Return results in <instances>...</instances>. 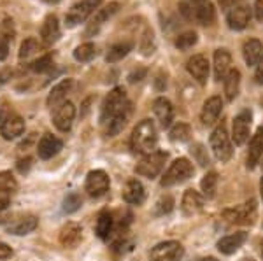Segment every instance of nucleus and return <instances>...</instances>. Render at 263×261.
<instances>
[{
  "instance_id": "obj_35",
  "label": "nucleus",
  "mask_w": 263,
  "mask_h": 261,
  "mask_svg": "<svg viewBox=\"0 0 263 261\" xmlns=\"http://www.w3.org/2000/svg\"><path fill=\"white\" fill-rule=\"evenodd\" d=\"M97 56V46L93 42H84V44L78 46L74 51V58L78 62H90Z\"/></svg>"
},
{
  "instance_id": "obj_17",
  "label": "nucleus",
  "mask_w": 263,
  "mask_h": 261,
  "mask_svg": "<svg viewBox=\"0 0 263 261\" xmlns=\"http://www.w3.org/2000/svg\"><path fill=\"white\" fill-rule=\"evenodd\" d=\"M186 69L188 72L193 75V79H197L200 84H205L207 83V77H209V60H207L203 54H195L188 60L186 63Z\"/></svg>"
},
{
  "instance_id": "obj_7",
  "label": "nucleus",
  "mask_w": 263,
  "mask_h": 261,
  "mask_svg": "<svg viewBox=\"0 0 263 261\" xmlns=\"http://www.w3.org/2000/svg\"><path fill=\"white\" fill-rule=\"evenodd\" d=\"M100 4H102V0H81V2H78L69 12H67V16H65L67 27L74 28V27H78L79 23H84Z\"/></svg>"
},
{
  "instance_id": "obj_11",
  "label": "nucleus",
  "mask_w": 263,
  "mask_h": 261,
  "mask_svg": "<svg viewBox=\"0 0 263 261\" xmlns=\"http://www.w3.org/2000/svg\"><path fill=\"white\" fill-rule=\"evenodd\" d=\"M251 119L253 114L251 111L244 109L233 119V130H232V140L235 142V146H242L249 138V130H251Z\"/></svg>"
},
{
  "instance_id": "obj_26",
  "label": "nucleus",
  "mask_w": 263,
  "mask_h": 261,
  "mask_svg": "<svg viewBox=\"0 0 263 261\" xmlns=\"http://www.w3.org/2000/svg\"><path fill=\"white\" fill-rule=\"evenodd\" d=\"M246 238H248V235H246L244 231L227 235V237H223L221 240L218 242V249H219V252H223V254H233V252L239 251L240 247H242Z\"/></svg>"
},
{
  "instance_id": "obj_53",
  "label": "nucleus",
  "mask_w": 263,
  "mask_h": 261,
  "mask_svg": "<svg viewBox=\"0 0 263 261\" xmlns=\"http://www.w3.org/2000/svg\"><path fill=\"white\" fill-rule=\"evenodd\" d=\"M193 261H218V259H216V258H197Z\"/></svg>"
},
{
  "instance_id": "obj_29",
  "label": "nucleus",
  "mask_w": 263,
  "mask_h": 261,
  "mask_svg": "<svg viewBox=\"0 0 263 261\" xmlns=\"http://www.w3.org/2000/svg\"><path fill=\"white\" fill-rule=\"evenodd\" d=\"M39 226V219L35 216H25L20 221H16L14 225L7 226V231L11 235H28Z\"/></svg>"
},
{
  "instance_id": "obj_5",
  "label": "nucleus",
  "mask_w": 263,
  "mask_h": 261,
  "mask_svg": "<svg viewBox=\"0 0 263 261\" xmlns=\"http://www.w3.org/2000/svg\"><path fill=\"white\" fill-rule=\"evenodd\" d=\"M193 172L195 170H193V165L190 163V159L177 158L176 162L168 167V170L163 174L160 184H162L163 188L176 186V184H181V183H184V180H188L193 175Z\"/></svg>"
},
{
  "instance_id": "obj_46",
  "label": "nucleus",
  "mask_w": 263,
  "mask_h": 261,
  "mask_svg": "<svg viewBox=\"0 0 263 261\" xmlns=\"http://www.w3.org/2000/svg\"><path fill=\"white\" fill-rule=\"evenodd\" d=\"M12 256V249L7 244L0 242V259H9Z\"/></svg>"
},
{
  "instance_id": "obj_36",
  "label": "nucleus",
  "mask_w": 263,
  "mask_h": 261,
  "mask_svg": "<svg viewBox=\"0 0 263 261\" xmlns=\"http://www.w3.org/2000/svg\"><path fill=\"white\" fill-rule=\"evenodd\" d=\"M168 135H171L172 142H188L190 137H192V128H190V125H186V123H177L172 126Z\"/></svg>"
},
{
  "instance_id": "obj_37",
  "label": "nucleus",
  "mask_w": 263,
  "mask_h": 261,
  "mask_svg": "<svg viewBox=\"0 0 263 261\" xmlns=\"http://www.w3.org/2000/svg\"><path fill=\"white\" fill-rule=\"evenodd\" d=\"M197 41H198V35L195 32H184L176 39V48L179 49V51H188L190 48H193V46L197 44Z\"/></svg>"
},
{
  "instance_id": "obj_12",
  "label": "nucleus",
  "mask_w": 263,
  "mask_h": 261,
  "mask_svg": "<svg viewBox=\"0 0 263 261\" xmlns=\"http://www.w3.org/2000/svg\"><path fill=\"white\" fill-rule=\"evenodd\" d=\"M58 240H60L62 246L67 247V249H76L83 240V226L79 225V223L69 221L67 225L62 226Z\"/></svg>"
},
{
  "instance_id": "obj_39",
  "label": "nucleus",
  "mask_w": 263,
  "mask_h": 261,
  "mask_svg": "<svg viewBox=\"0 0 263 261\" xmlns=\"http://www.w3.org/2000/svg\"><path fill=\"white\" fill-rule=\"evenodd\" d=\"M81 205H83L81 196H79L78 193H69V195L63 198V207L62 209L65 214H74L81 209Z\"/></svg>"
},
{
  "instance_id": "obj_50",
  "label": "nucleus",
  "mask_w": 263,
  "mask_h": 261,
  "mask_svg": "<svg viewBox=\"0 0 263 261\" xmlns=\"http://www.w3.org/2000/svg\"><path fill=\"white\" fill-rule=\"evenodd\" d=\"M146 75V69H141V70H135V72L130 74V83H137V81H142V77Z\"/></svg>"
},
{
  "instance_id": "obj_40",
  "label": "nucleus",
  "mask_w": 263,
  "mask_h": 261,
  "mask_svg": "<svg viewBox=\"0 0 263 261\" xmlns=\"http://www.w3.org/2000/svg\"><path fill=\"white\" fill-rule=\"evenodd\" d=\"M172 209H174V198L171 195H163L162 198L156 202L155 214H156V216H165V214H168Z\"/></svg>"
},
{
  "instance_id": "obj_19",
  "label": "nucleus",
  "mask_w": 263,
  "mask_h": 261,
  "mask_svg": "<svg viewBox=\"0 0 263 261\" xmlns=\"http://www.w3.org/2000/svg\"><path fill=\"white\" fill-rule=\"evenodd\" d=\"M72 86H74L72 79H63L57 86H53V90H51V93L48 96V107L57 109V107H60L63 102H67V95L70 93Z\"/></svg>"
},
{
  "instance_id": "obj_9",
  "label": "nucleus",
  "mask_w": 263,
  "mask_h": 261,
  "mask_svg": "<svg viewBox=\"0 0 263 261\" xmlns=\"http://www.w3.org/2000/svg\"><path fill=\"white\" fill-rule=\"evenodd\" d=\"M184 254V249L179 242L168 240L153 247L149 261H179Z\"/></svg>"
},
{
  "instance_id": "obj_48",
  "label": "nucleus",
  "mask_w": 263,
  "mask_h": 261,
  "mask_svg": "<svg viewBox=\"0 0 263 261\" xmlns=\"http://www.w3.org/2000/svg\"><path fill=\"white\" fill-rule=\"evenodd\" d=\"M254 79H256V83H258V84H263V56H261V60L258 62V65H256V72H254Z\"/></svg>"
},
{
  "instance_id": "obj_47",
  "label": "nucleus",
  "mask_w": 263,
  "mask_h": 261,
  "mask_svg": "<svg viewBox=\"0 0 263 261\" xmlns=\"http://www.w3.org/2000/svg\"><path fill=\"white\" fill-rule=\"evenodd\" d=\"M202 149H203V147L200 144H197V146H195V149H192V153L197 154V158H198V162H200V165H207V163H209V158L202 156Z\"/></svg>"
},
{
  "instance_id": "obj_49",
  "label": "nucleus",
  "mask_w": 263,
  "mask_h": 261,
  "mask_svg": "<svg viewBox=\"0 0 263 261\" xmlns=\"http://www.w3.org/2000/svg\"><path fill=\"white\" fill-rule=\"evenodd\" d=\"M254 16L258 21H263V0H256L254 4Z\"/></svg>"
},
{
  "instance_id": "obj_45",
  "label": "nucleus",
  "mask_w": 263,
  "mask_h": 261,
  "mask_svg": "<svg viewBox=\"0 0 263 261\" xmlns=\"http://www.w3.org/2000/svg\"><path fill=\"white\" fill-rule=\"evenodd\" d=\"M32 167V158H25V159H20L18 162V170L20 174H27Z\"/></svg>"
},
{
  "instance_id": "obj_52",
  "label": "nucleus",
  "mask_w": 263,
  "mask_h": 261,
  "mask_svg": "<svg viewBox=\"0 0 263 261\" xmlns=\"http://www.w3.org/2000/svg\"><path fill=\"white\" fill-rule=\"evenodd\" d=\"M7 207H9V200H7V198H0V212H2V210H6Z\"/></svg>"
},
{
  "instance_id": "obj_10",
  "label": "nucleus",
  "mask_w": 263,
  "mask_h": 261,
  "mask_svg": "<svg viewBox=\"0 0 263 261\" xmlns=\"http://www.w3.org/2000/svg\"><path fill=\"white\" fill-rule=\"evenodd\" d=\"M224 217L232 225H253L254 217H256V202L249 200L244 205L224 212Z\"/></svg>"
},
{
  "instance_id": "obj_8",
  "label": "nucleus",
  "mask_w": 263,
  "mask_h": 261,
  "mask_svg": "<svg viewBox=\"0 0 263 261\" xmlns=\"http://www.w3.org/2000/svg\"><path fill=\"white\" fill-rule=\"evenodd\" d=\"M109 186H111V180L104 170H91L86 177V183H84V189L91 198L104 196L109 191Z\"/></svg>"
},
{
  "instance_id": "obj_23",
  "label": "nucleus",
  "mask_w": 263,
  "mask_h": 261,
  "mask_svg": "<svg viewBox=\"0 0 263 261\" xmlns=\"http://www.w3.org/2000/svg\"><path fill=\"white\" fill-rule=\"evenodd\" d=\"M202 207H203V196L200 193H197L195 189L184 191V196H182L181 202V209L184 216H193V214L200 212Z\"/></svg>"
},
{
  "instance_id": "obj_25",
  "label": "nucleus",
  "mask_w": 263,
  "mask_h": 261,
  "mask_svg": "<svg viewBox=\"0 0 263 261\" xmlns=\"http://www.w3.org/2000/svg\"><path fill=\"white\" fill-rule=\"evenodd\" d=\"M118 7H120V4L118 2H111L109 6H105L104 9H100L99 12L95 14V18L91 19V23L88 25V28H86V35H93V33H97L100 30V27L105 23L111 16L114 14V12L118 11Z\"/></svg>"
},
{
  "instance_id": "obj_13",
  "label": "nucleus",
  "mask_w": 263,
  "mask_h": 261,
  "mask_svg": "<svg viewBox=\"0 0 263 261\" xmlns=\"http://www.w3.org/2000/svg\"><path fill=\"white\" fill-rule=\"evenodd\" d=\"M76 117V107L72 102H63L60 107L54 109L53 114V123L60 132H69L72 128V123H74Z\"/></svg>"
},
{
  "instance_id": "obj_3",
  "label": "nucleus",
  "mask_w": 263,
  "mask_h": 261,
  "mask_svg": "<svg viewBox=\"0 0 263 261\" xmlns=\"http://www.w3.org/2000/svg\"><path fill=\"white\" fill-rule=\"evenodd\" d=\"M181 14L188 21H195L200 25H211L216 19V11L211 2H190V0H182L179 6Z\"/></svg>"
},
{
  "instance_id": "obj_55",
  "label": "nucleus",
  "mask_w": 263,
  "mask_h": 261,
  "mask_svg": "<svg viewBox=\"0 0 263 261\" xmlns=\"http://www.w3.org/2000/svg\"><path fill=\"white\" fill-rule=\"evenodd\" d=\"M260 191H261V196H263V177L260 180Z\"/></svg>"
},
{
  "instance_id": "obj_4",
  "label": "nucleus",
  "mask_w": 263,
  "mask_h": 261,
  "mask_svg": "<svg viewBox=\"0 0 263 261\" xmlns=\"http://www.w3.org/2000/svg\"><path fill=\"white\" fill-rule=\"evenodd\" d=\"M211 149H213L216 159H219L221 163L228 162L232 158V142L230 135H228V130L224 121H221L214 128V132L211 133Z\"/></svg>"
},
{
  "instance_id": "obj_21",
  "label": "nucleus",
  "mask_w": 263,
  "mask_h": 261,
  "mask_svg": "<svg viewBox=\"0 0 263 261\" xmlns=\"http://www.w3.org/2000/svg\"><path fill=\"white\" fill-rule=\"evenodd\" d=\"M263 154V126L256 130V133L253 135L251 142H249V149H248V158H246V165L248 168H254L256 163L260 162Z\"/></svg>"
},
{
  "instance_id": "obj_44",
  "label": "nucleus",
  "mask_w": 263,
  "mask_h": 261,
  "mask_svg": "<svg viewBox=\"0 0 263 261\" xmlns=\"http://www.w3.org/2000/svg\"><path fill=\"white\" fill-rule=\"evenodd\" d=\"M240 4H242V0H219V6H221L224 12H230L237 6H240Z\"/></svg>"
},
{
  "instance_id": "obj_27",
  "label": "nucleus",
  "mask_w": 263,
  "mask_h": 261,
  "mask_svg": "<svg viewBox=\"0 0 263 261\" xmlns=\"http://www.w3.org/2000/svg\"><path fill=\"white\" fill-rule=\"evenodd\" d=\"M242 54H244L246 63H248L249 67L258 65V62H260L263 56V44L258 39L246 41L242 46Z\"/></svg>"
},
{
  "instance_id": "obj_56",
  "label": "nucleus",
  "mask_w": 263,
  "mask_h": 261,
  "mask_svg": "<svg viewBox=\"0 0 263 261\" xmlns=\"http://www.w3.org/2000/svg\"><path fill=\"white\" fill-rule=\"evenodd\" d=\"M190 2H198V4H202V2H209V0H190Z\"/></svg>"
},
{
  "instance_id": "obj_6",
  "label": "nucleus",
  "mask_w": 263,
  "mask_h": 261,
  "mask_svg": "<svg viewBox=\"0 0 263 261\" xmlns=\"http://www.w3.org/2000/svg\"><path fill=\"white\" fill-rule=\"evenodd\" d=\"M167 159H168V153H165V151H153L151 154H146V156L137 163L135 172H137L139 175H142V177L155 179V177H158L160 172L163 170Z\"/></svg>"
},
{
  "instance_id": "obj_24",
  "label": "nucleus",
  "mask_w": 263,
  "mask_h": 261,
  "mask_svg": "<svg viewBox=\"0 0 263 261\" xmlns=\"http://www.w3.org/2000/svg\"><path fill=\"white\" fill-rule=\"evenodd\" d=\"M232 65V54L227 49H216L214 53V77L216 81H221L230 72Z\"/></svg>"
},
{
  "instance_id": "obj_34",
  "label": "nucleus",
  "mask_w": 263,
  "mask_h": 261,
  "mask_svg": "<svg viewBox=\"0 0 263 261\" xmlns=\"http://www.w3.org/2000/svg\"><path fill=\"white\" fill-rule=\"evenodd\" d=\"M200 188L205 198H214L216 189H218V174H216V172H209V174L203 175Z\"/></svg>"
},
{
  "instance_id": "obj_15",
  "label": "nucleus",
  "mask_w": 263,
  "mask_h": 261,
  "mask_svg": "<svg viewBox=\"0 0 263 261\" xmlns=\"http://www.w3.org/2000/svg\"><path fill=\"white\" fill-rule=\"evenodd\" d=\"M221 111H223L221 96L214 95V96H211V98H207L205 104H203V107H202V112H200L202 123L205 126L214 125L216 121H218V117L221 116Z\"/></svg>"
},
{
  "instance_id": "obj_51",
  "label": "nucleus",
  "mask_w": 263,
  "mask_h": 261,
  "mask_svg": "<svg viewBox=\"0 0 263 261\" xmlns=\"http://www.w3.org/2000/svg\"><path fill=\"white\" fill-rule=\"evenodd\" d=\"M7 54H9V44H7V41H2L0 42V62L6 60Z\"/></svg>"
},
{
  "instance_id": "obj_22",
  "label": "nucleus",
  "mask_w": 263,
  "mask_h": 261,
  "mask_svg": "<svg viewBox=\"0 0 263 261\" xmlns=\"http://www.w3.org/2000/svg\"><path fill=\"white\" fill-rule=\"evenodd\" d=\"M153 111H155L156 119L160 121V125H162L163 128L171 126L172 117H174V107H172L171 100H167L165 96H160V98H156L155 104H153Z\"/></svg>"
},
{
  "instance_id": "obj_58",
  "label": "nucleus",
  "mask_w": 263,
  "mask_h": 261,
  "mask_svg": "<svg viewBox=\"0 0 263 261\" xmlns=\"http://www.w3.org/2000/svg\"><path fill=\"white\" fill-rule=\"evenodd\" d=\"M260 247H261V249H260V252H261V258H263V242H261V246H260Z\"/></svg>"
},
{
  "instance_id": "obj_2",
  "label": "nucleus",
  "mask_w": 263,
  "mask_h": 261,
  "mask_svg": "<svg viewBox=\"0 0 263 261\" xmlns=\"http://www.w3.org/2000/svg\"><path fill=\"white\" fill-rule=\"evenodd\" d=\"M130 107V102L126 98V93L123 88H114L112 91H109V95L105 96L104 104H102L100 111V121L102 123H111V121L118 114H121L123 111Z\"/></svg>"
},
{
  "instance_id": "obj_32",
  "label": "nucleus",
  "mask_w": 263,
  "mask_h": 261,
  "mask_svg": "<svg viewBox=\"0 0 263 261\" xmlns=\"http://www.w3.org/2000/svg\"><path fill=\"white\" fill-rule=\"evenodd\" d=\"M132 49H134V42L132 41H123V42H118V44H114L111 49H109L107 56H105V60L109 63H114V62H120L123 58L128 54Z\"/></svg>"
},
{
  "instance_id": "obj_31",
  "label": "nucleus",
  "mask_w": 263,
  "mask_h": 261,
  "mask_svg": "<svg viewBox=\"0 0 263 261\" xmlns=\"http://www.w3.org/2000/svg\"><path fill=\"white\" fill-rule=\"evenodd\" d=\"M224 81V96H227L228 102L235 100V96L239 95L240 90V72L237 69H230V72L227 74Z\"/></svg>"
},
{
  "instance_id": "obj_54",
  "label": "nucleus",
  "mask_w": 263,
  "mask_h": 261,
  "mask_svg": "<svg viewBox=\"0 0 263 261\" xmlns=\"http://www.w3.org/2000/svg\"><path fill=\"white\" fill-rule=\"evenodd\" d=\"M42 2H46V4H58V2H62V0H42Z\"/></svg>"
},
{
  "instance_id": "obj_43",
  "label": "nucleus",
  "mask_w": 263,
  "mask_h": 261,
  "mask_svg": "<svg viewBox=\"0 0 263 261\" xmlns=\"http://www.w3.org/2000/svg\"><path fill=\"white\" fill-rule=\"evenodd\" d=\"M141 49H142L144 54H151L153 51H155V39H153V30H146V33H144Z\"/></svg>"
},
{
  "instance_id": "obj_20",
  "label": "nucleus",
  "mask_w": 263,
  "mask_h": 261,
  "mask_svg": "<svg viewBox=\"0 0 263 261\" xmlns=\"http://www.w3.org/2000/svg\"><path fill=\"white\" fill-rule=\"evenodd\" d=\"M123 200L132 205H141L146 200V189H144L141 180L130 179L126 183L125 189H123Z\"/></svg>"
},
{
  "instance_id": "obj_1",
  "label": "nucleus",
  "mask_w": 263,
  "mask_h": 261,
  "mask_svg": "<svg viewBox=\"0 0 263 261\" xmlns=\"http://www.w3.org/2000/svg\"><path fill=\"white\" fill-rule=\"evenodd\" d=\"M132 149L137 154H151L156 149L158 144V133H156V126L151 119H142L141 123L134 128L132 133Z\"/></svg>"
},
{
  "instance_id": "obj_57",
  "label": "nucleus",
  "mask_w": 263,
  "mask_h": 261,
  "mask_svg": "<svg viewBox=\"0 0 263 261\" xmlns=\"http://www.w3.org/2000/svg\"><path fill=\"white\" fill-rule=\"evenodd\" d=\"M240 261H254V259H253V258H242Z\"/></svg>"
},
{
  "instance_id": "obj_42",
  "label": "nucleus",
  "mask_w": 263,
  "mask_h": 261,
  "mask_svg": "<svg viewBox=\"0 0 263 261\" xmlns=\"http://www.w3.org/2000/svg\"><path fill=\"white\" fill-rule=\"evenodd\" d=\"M37 51V41L35 39H27L20 48V58H28Z\"/></svg>"
},
{
  "instance_id": "obj_16",
  "label": "nucleus",
  "mask_w": 263,
  "mask_h": 261,
  "mask_svg": "<svg viewBox=\"0 0 263 261\" xmlns=\"http://www.w3.org/2000/svg\"><path fill=\"white\" fill-rule=\"evenodd\" d=\"M62 149H63V142L58 137L51 135V133L42 135L39 144H37V154H39L41 159H51L53 156H57Z\"/></svg>"
},
{
  "instance_id": "obj_33",
  "label": "nucleus",
  "mask_w": 263,
  "mask_h": 261,
  "mask_svg": "<svg viewBox=\"0 0 263 261\" xmlns=\"http://www.w3.org/2000/svg\"><path fill=\"white\" fill-rule=\"evenodd\" d=\"M130 112H132V105L126 111H123L121 114H118L114 119L111 121V123H107V133L111 137H114V135H118V133L121 132L123 128L126 126V123H128V117H130Z\"/></svg>"
},
{
  "instance_id": "obj_18",
  "label": "nucleus",
  "mask_w": 263,
  "mask_h": 261,
  "mask_svg": "<svg viewBox=\"0 0 263 261\" xmlns=\"http://www.w3.org/2000/svg\"><path fill=\"white\" fill-rule=\"evenodd\" d=\"M249 19H251V9H249V6H246V4H240L235 9L227 12L228 27H230L232 30H244V28L248 27Z\"/></svg>"
},
{
  "instance_id": "obj_38",
  "label": "nucleus",
  "mask_w": 263,
  "mask_h": 261,
  "mask_svg": "<svg viewBox=\"0 0 263 261\" xmlns=\"http://www.w3.org/2000/svg\"><path fill=\"white\" fill-rule=\"evenodd\" d=\"M16 189H18V183H16L14 175L11 172H0V195L14 193Z\"/></svg>"
},
{
  "instance_id": "obj_14",
  "label": "nucleus",
  "mask_w": 263,
  "mask_h": 261,
  "mask_svg": "<svg viewBox=\"0 0 263 261\" xmlns=\"http://www.w3.org/2000/svg\"><path fill=\"white\" fill-rule=\"evenodd\" d=\"M25 132V121L23 117L18 114H9L6 119L0 123V135L6 140H12V138H18L20 135H23Z\"/></svg>"
},
{
  "instance_id": "obj_41",
  "label": "nucleus",
  "mask_w": 263,
  "mask_h": 261,
  "mask_svg": "<svg viewBox=\"0 0 263 261\" xmlns=\"http://www.w3.org/2000/svg\"><path fill=\"white\" fill-rule=\"evenodd\" d=\"M53 67V58H51V54H44V56H41L39 60H35L32 63L30 69L33 72H48V70Z\"/></svg>"
},
{
  "instance_id": "obj_28",
  "label": "nucleus",
  "mask_w": 263,
  "mask_h": 261,
  "mask_svg": "<svg viewBox=\"0 0 263 261\" xmlns=\"http://www.w3.org/2000/svg\"><path fill=\"white\" fill-rule=\"evenodd\" d=\"M41 37L46 44H53V42L58 41V37H60V23H58L57 16H48L44 19L41 28Z\"/></svg>"
},
{
  "instance_id": "obj_30",
  "label": "nucleus",
  "mask_w": 263,
  "mask_h": 261,
  "mask_svg": "<svg viewBox=\"0 0 263 261\" xmlns=\"http://www.w3.org/2000/svg\"><path fill=\"white\" fill-rule=\"evenodd\" d=\"M112 230H114V219H112L111 212L102 210L99 214V219H97V226H95L97 235H99V238H102V240H109V237L112 235Z\"/></svg>"
}]
</instances>
